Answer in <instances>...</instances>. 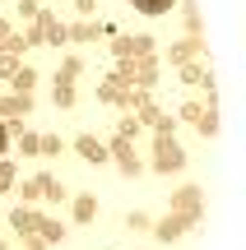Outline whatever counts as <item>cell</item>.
<instances>
[{"label":"cell","instance_id":"cell-1","mask_svg":"<svg viewBox=\"0 0 246 250\" xmlns=\"http://www.w3.org/2000/svg\"><path fill=\"white\" fill-rule=\"evenodd\" d=\"M130 5H135L139 14H167V9H172L177 0H130Z\"/></svg>","mask_w":246,"mask_h":250},{"label":"cell","instance_id":"cell-2","mask_svg":"<svg viewBox=\"0 0 246 250\" xmlns=\"http://www.w3.org/2000/svg\"><path fill=\"white\" fill-rule=\"evenodd\" d=\"M0 153H5V125H0Z\"/></svg>","mask_w":246,"mask_h":250}]
</instances>
